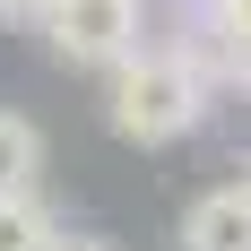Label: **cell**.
<instances>
[{
  "label": "cell",
  "instance_id": "obj_1",
  "mask_svg": "<svg viewBox=\"0 0 251 251\" xmlns=\"http://www.w3.org/2000/svg\"><path fill=\"white\" fill-rule=\"evenodd\" d=\"M208 113H217V78H208L191 52H174L165 35L104 78V122H113V139H130V148H174V139H191V130L208 122Z\"/></svg>",
  "mask_w": 251,
  "mask_h": 251
},
{
  "label": "cell",
  "instance_id": "obj_4",
  "mask_svg": "<svg viewBox=\"0 0 251 251\" xmlns=\"http://www.w3.org/2000/svg\"><path fill=\"white\" fill-rule=\"evenodd\" d=\"M35 174H44V130L0 104V200L9 191H35Z\"/></svg>",
  "mask_w": 251,
  "mask_h": 251
},
{
  "label": "cell",
  "instance_id": "obj_7",
  "mask_svg": "<svg viewBox=\"0 0 251 251\" xmlns=\"http://www.w3.org/2000/svg\"><path fill=\"white\" fill-rule=\"evenodd\" d=\"M208 9H217V26H226L234 44H251V0H208Z\"/></svg>",
  "mask_w": 251,
  "mask_h": 251
},
{
  "label": "cell",
  "instance_id": "obj_9",
  "mask_svg": "<svg viewBox=\"0 0 251 251\" xmlns=\"http://www.w3.org/2000/svg\"><path fill=\"white\" fill-rule=\"evenodd\" d=\"M243 182H251V156H243Z\"/></svg>",
  "mask_w": 251,
  "mask_h": 251
},
{
  "label": "cell",
  "instance_id": "obj_5",
  "mask_svg": "<svg viewBox=\"0 0 251 251\" xmlns=\"http://www.w3.org/2000/svg\"><path fill=\"white\" fill-rule=\"evenodd\" d=\"M61 243V217L44 208V191H9L0 200V251H52Z\"/></svg>",
  "mask_w": 251,
  "mask_h": 251
},
{
  "label": "cell",
  "instance_id": "obj_8",
  "mask_svg": "<svg viewBox=\"0 0 251 251\" xmlns=\"http://www.w3.org/2000/svg\"><path fill=\"white\" fill-rule=\"evenodd\" d=\"M52 251H113V243H104V234H61Z\"/></svg>",
  "mask_w": 251,
  "mask_h": 251
},
{
  "label": "cell",
  "instance_id": "obj_6",
  "mask_svg": "<svg viewBox=\"0 0 251 251\" xmlns=\"http://www.w3.org/2000/svg\"><path fill=\"white\" fill-rule=\"evenodd\" d=\"M44 9L52 0H0V26H9V35H44Z\"/></svg>",
  "mask_w": 251,
  "mask_h": 251
},
{
  "label": "cell",
  "instance_id": "obj_2",
  "mask_svg": "<svg viewBox=\"0 0 251 251\" xmlns=\"http://www.w3.org/2000/svg\"><path fill=\"white\" fill-rule=\"evenodd\" d=\"M44 44L61 70H122L130 52H148V0H52L44 9Z\"/></svg>",
  "mask_w": 251,
  "mask_h": 251
},
{
  "label": "cell",
  "instance_id": "obj_3",
  "mask_svg": "<svg viewBox=\"0 0 251 251\" xmlns=\"http://www.w3.org/2000/svg\"><path fill=\"white\" fill-rule=\"evenodd\" d=\"M182 251H251V182H217L182 208Z\"/></svg>",
  "mask_w": 251,
  "mask_h": 251
}]
</instances>
